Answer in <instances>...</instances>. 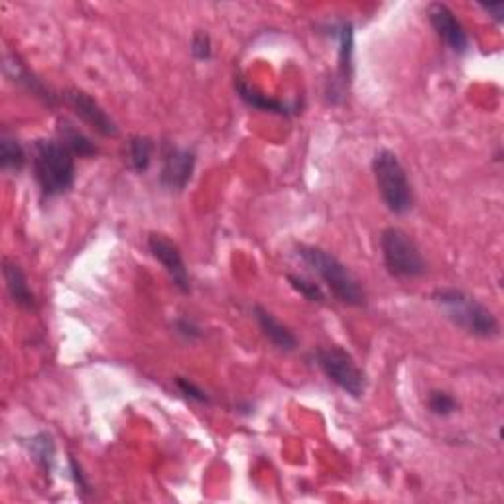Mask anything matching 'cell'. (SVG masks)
Segmentation results:
<instances>
[{
	"instance_id": "3",
	"label": "cell",
	"mask_w": 504,
	"mask_h": 504,
	"mask_svg": "<svg viewBox=\"0 0 504 504\" xmlns=\"http://www.w3.org/2000/svg\"><path fill=\"white\" fill-rule=\"evenodd\" d=\"M433 301L441 308L443 314L453 326L467 331L469 335L479 339H492L500 334L497 316L482 306L481 301L456 288H441L433 291Z\"/></svg>"
},
{
	"instance_id": "10",
	"label": "cell",
	"mask_w": 504,
	"mask_h": 504,
	"mask_svg": "<svg viewBox=\"0 0 504 504\" xmlns=\"http://www.w3.org/2000/svg\"><path fill=\"white\" fill-rule=\"evenodd\" d=\"M196 169V152L189 148H179L169 144L164 150L162 171H160V181L162 186L171 191H181L187 184Z\"/></svg>"
},
{
	"instance_id": "9",
	"label": "cell",
	"mask_w": 504,
	"mask_h": 504,
	"mask_svg": "<svg viewBox=\"0 0 504 504\" xmlns=\"http://www.w3.org/2000/svg\"><path fill=\"white\" fill-rule=\"evenodd\" d=\"M428 18L431 28L436 30V34L443 39L451 52H456L459 56L469 52V36L465 32V28L459 22V18L456 13L441 3H433L428 8Z\"/></svg>"
},
{
	"instance_id": "24",
	"label": "cell",
	"mask_w": 504,
	"mask_h": 504,
	"mask_svg": "<svg viewBox=\"0 0 504 504\" xmlns=\"http://www.w3.org/2000/svg\"><path fill=\"white\" fill-rule=\"evenodd\" d=\"M174 327H176V334L181 335L184 339H187V341H196V339H199L201 335H204V331H201V327L196 324L194 319H189V317L176 319Z\"/></svg>"
},
{
	"instance_id": "1",
	"label": "cell",
	"mask_w": 504,
	"mask_h": 504,
	"mask_svg": "<svg viewBox=\"0 0 504 504\" xmlns=\"http://www.w3.org/2000/svg\"><path fill=\"white\" fill-rule=\"evenodd\" d=\"M32 166L38 186L46 197L64 196L75 184V158L72 150L59 140H36Z\"/></svg>"
},
{
	"instance_id": "16",
	"label": "cell",
	"mask_w": 504,
	"mask_h": 504,
	"mask_svg": "<svg viewBox=\"0 0 504 504\" xmlns=\"http://www.w3.org/2000/svg\"><path fill=\"white\" fill-rule=\"evenodd\" d=\"M57 140L72 150L74 156L91 158L97 154V146L93 140L85 136L74 123H69L67 118L57 120Z\"/></svg>"
},
{
	"instance_id": "26",
	"label": "cell",
	"mask_w": 504,
	"mask_h": 504,
	"mask_svg": "<svg viewBox=\"0 0 504 504\" xmlns=\"http://www.w3.org/2000/svg\"><path fill=\"white\" fill-rule=\"evenodd\" d=\"M481 8L485 10L487 14H491V18L495 22H502L504 20V3H497V4H481Z\"/></svg>"
},
{
	"instance_id": "22",
	"label": "cell",
	"mask_w": 504,
	"mask_h": 504,
	"mask_svg": "<svg viewBox=\"0 0 504 504\" xmlns=\"http://www.w3.org/2000/svg\"><path fill=\"white\" fill-rule=\"evenodd\" d=\"M176 387H178L181 395H184L191 402H197V404H209V402H211L207 392L201 387H197L196 382H191L189 378H184V377L176 378Z\"/></svg>"
},
{
	"instance_id": "5",
	"label": "cell",
	"mask_w": 504,
	"mask_h": 504,
	"mask_svg": "<svg viewBox=\"0 0 504 504\" xmlns=\"http://www.w3.org/2000/svg\"><path fill=\"white\" fill-rule=\"evenodd\" d=\"M382 260L390 276L400 280H412L426 274V260L421 250L406 230L398 227H388L380 233Z\"/></svg>"
},
{
	"instance_id": "7",
	"label": "cell",
	"mask_w": 504,
	"mask_h": 504,
	"mask_svg": "<svg viewBox=\"0 0 504 504\" xmlns=\"http://www.w3.org/2000/svg\"><path fill=\"white\" fill-rule=\"evenodd\" d=\"M64 100L67 103V107L74 109V113L83 120L85 125H89L100 136L107 138H115L118 136V126L113 118L107 115V110L100 107L97 100L87 95L85 91L79 89H67L64 93Z\"/></svg>"
},
{
	"instance_id": "20",
	"label": "cell",
	"mask_w": 504,
	"mask_h": 504,
	"mask_svg": "<svg viewBox=\"0 0 504 504\" xmlns=\"http://www.w3.org/2000/svg\"><path fill=\"white\" fill-rule=\"evenodd\" d=\"M428 410L433 416L448 418L457 412V400L453 398L449 392L443 390H431L428 396Z\"/></svg>"
},
{
	"instance_id": "19",
	"label": "cell",
	"mask_w": 504,
	"mask_h": 504,
	"mask_svg": "<svg viewBox=\"0 0 504 504\" xmlns=\"http://www.w3.org/2000/svg\"><path fill=\"white\" fill-rule=\"evenodd\" d=\"M0 166L4 171H18L26 166V152L14 136L3 135L0 138Z\"/></svg>"
},
{
	"instance_id": "14",
	"label": "cell",
	"mask_w": 504,
	"mask_h": 504,
	"mask_svg": "<svg viewBox=\"0 0 504 504\" xmlns=\"http://www.w3.org/2000/svg\"><path fill=\"white\" fill-rule=\"evenodd\" d=\"M3 272H4V280H6V290L14 304L20 308H26V309L36 308V296L28 286V280H26L22 268H20L16 262L4 260Z\"/></svg>"
},
{
	"instance_id": "12",
	"label": "cell",
	"mask_w": 504,
	"mask_h": 504,
	"mask_svg": "<svg viewBox=\"0 0 504 504\" xmlns=\"http://www.w3.org/2000/svg\"><path fill=\"white\" fill-rule=\"evenodd\" d=\"M4 72H6V75L13 79L14 83H18V85H22L28 93H32L34 97H38L39 100H44L46 105H49V107H56V103H57V97L52 93V91H49L42 82H39V79L30 72V69L20 62V59L16 57V56H13V54H6V59H4Z\"/></svg>"
},
{
	"instance_id": "2",
	"label": "cell",
	"mask_w": 504,
	"mask_h": 504,
	"mask_svg": "<svg viewBox=\"0 0 504 504\" xmlns=\"http://www.w3.org/2000/svg\"><path fill=\"white\" fill-rule=\"evenodd\" d=\"M296 255L326 282L327 288L331 290V294H334L341 304L351 308H362L367 304V294L365 290H362L357 276L352 274V272L343 265L335 255H331L329 250H324L319 247L300 245L296 248Z\"/></svg>"
},
{
	"instance_id": "18",
	"label": "cell",
	"mask_w": 504,
	"mask_h": 504,
	"mask_svg": "<svg viewBox=\"0 0 504 504\" xmlns=\"http://www.w3.org/2000/svg\"><path fill=\"white\" fill-rule=\"evenodd\" d=\"M26 446L32 453L34 461L38 463L39 467H42L46 473H49L54 469V461H56V443L52 439L49 433L42 431V433H36V436L30 438L26 441Z\"/></svg>"
},
{
	"instance_id": "15",
	"label": "cell",
	"mask_w": 504,
	"mask_h": 504,
	"mask_svg": "<svg viewBox=\"0 0 504 504\" xmlns=\"http://www.w3.org/2000/svg\"><path fill=\"white\" fill-rule=\"evenodd\" d=\"M237 93L248 107L265 110V113H276V115H294L296 113L294 105H288V103H284V100L270 99L266 95L258 93L255 87H250L247 82H243V79H239L237 82Z\"/></svg>"
},
{
	"instance_id": "17",
	"label": "cell",
	"mask_w": 504,
	"mask_h": 504,
	"mask_svg": "<svg viewBox=\"0 0 504 504\" xmlns=\"http://www.w3.org/2000/svg\"><path fill=\"white\" fill-rule=\"evenodd\" d=\"M154 140L148 136H133L126 144V158L128 164L136 174H144L148 171L150 164H152V154H154Z\"/></svg>"
},
{
	"instance_id": "6",
	"label": "cell",
	"mask_w": 504,
	"mask_h": 504,
	"mask_svg": "<svg viewBox=\"0 0 504 504\" xmlns=\"http://www.w3.org/2000/svg\"><path fill=\"white\" fill-rule=\"evenodd\" d=\"M317 367L324 375L351 398H362L367 390V375L343 347H326L316 352Z\"/></svg>"
},
{
	"instance_id": "13",
	"label": "cell",
	"mask_w": 504,
	"mask_h": 504,
	"mask_svg": "<svg viewBox=\"0 0 504 504\" xmlns=\"http://www.w3.org/2000/svg\"><path fill=\"white\" fill-rule=\"evenodd\" d=\"M252 314H255L258 326L262 329L265 337L280 351H294L298 347V339L291 331L282 324L280 319H276V316L268 311L266 308L262 306H255L252 308Z\"/></svg>"
},
{
	"instance_id": "11",
	"label": "cell",
	"mask_w": 504,
	"mask_h": 504,
	"mask_svg": "<svg viewBox=\"0 0 504 504\" xmlns=\"http://www.w3.org/2000/svg\"><path fill=\"white\" fill-rule=\"evenodd\" d=\"M339 39V67H337V77L331 83L327 97L331 103L339 105L345 99L347 89L351 85L352 77V24L351 22H341L331 28Z\"/></svg>"
},
{
	"instance_id": "25",
	"label": "cell",
	"mask_w": 504,
	"mask_h": 504,
	"mask_svg": "<svg viewBox=\"0 0 504 504\" xmlns=\"http://www.w3.org/2000/svg\"><path fill=\"white\" fill-rule=\"evenodd\" d=\"M69 469H72V475H74V481H75V485L79 487V491H89V482L83 475L82 467H79L75 463V459H69Z\"/></svg>"
},
{
	"instance_id": "8",
	"label": "cell",
	"mask_w": 504,
	"mask_h": 504,
	"mask_svg": "<svg viewBox=\"0 0 504 504\" xmlns=\"http://www.w3.org/2000/svg\"><path fill=\"white\" fill-rule=\"evenodd\" d=\"M148 250L150 255H152L160 265L164 266V270L168 272V276L174 282V286L187 294L191 291V278H189V272L186 268V262L184 256H181L179 247L174 243V240H169L164 235H156L152 233L148 237Z\"/></svg>"
},
{
	"instance_id": "23",
	"label": "cell",
	"mask_w": 504,
	"mask_h": 504,
	"mask_svg": "<svg viewBox=\"0 0 504 504\" xmlns=\"http://www.w3.org/2000/svg\"><path fill=\"white\" fill-rule=\"evenodd\" d=\"M191 54H194L196 59L199 62H209L211 56H213V44H211V38L204 30L194 34V39H191Z\"/></svg>"
},
{
	"instance_id": "21",
	"label": "cell",
	"mask_w": 504,
	"mask_h": 504,
	"mask_svg": "<svg viewBox=\"0 0 504 504\" xmlns=\"http://www.w3.org/2000/svg\"><path fill=\"white\" fill-rule=\"evenodd\" d=\"M288 282L291 284L296 291H300L301 296H304L308 301H314V304H324L326 301V294L324 290H321L316 282H309L301 276H294V274H288Z\"/></svg>"
},
{
	"instance_id": "4",
	"label": "cell",
	"mask_w": 504,
	"mask_h": 504,
	"mask_svg": "<svg viewBox=\"0 0 504 504\" xmlns=\"http://www.w3.org/2000/svg\"><path fill=\"white\" fill-rule=\"evenodd\" d=\"M372 174H375L382 204L390 213L406 215L414 205V189L400 158L390 150H378L372 158Z\"/></svg>"
}]
</instances>
